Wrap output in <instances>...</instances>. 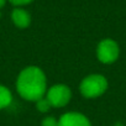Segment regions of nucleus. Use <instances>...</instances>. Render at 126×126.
<instances>
[{
	"instance_id": "obj_9",
	"label": "nucleus",
	"mask_w": 126,
	"mask_h": 126,
	"mask_svg": "<svg viewBox=\"0 0 126 126\" xmlns=\"http://www.w3.org/2000/svg\"><path fill=\"white\" fill-rule=\"evenodd\" d=\"M42 126H58V120L54 116H47L42 120Z\"/></svg>"
},
{
	"instance_id": "obj_11",
	"label": "nucleus",
	"mask_w": 126,
	"mask_h": 126,
	"mask_svg": "<svg viewBox=\"0 0 126 126\" xmlns=\"http://www.w3.org/2000/svg\"><path fill=\"white\" fill-rule=\"evenodd\" d=\"M5 3H6V0H0V9L5 5Z\"/></svg>"
},
{
	"instance_id": "obj_7",
	"label": "nucleus",
	"mask_w": 126,
	"mask_h": 126,
	"mask_svg": "<svg viewBox=\"0 0 126 126\" xmlns=\"http://www.w3.org/2000/svg\"><path fill=\"white\" fill-rule=\"evenodd\" d=\"M13 101V94L11 92L5 87L0 84V110L8 108Z\"/></svg>"
},
{
	"instance_id": "obj_5",
	"label": "nucleus",
	"mask_w": 126,
	"mask_h": 126,
	"mask_svg": "<svg viewBox=\"0 0 126 126\" xmlns=\"http://www.w3.org/2000/svg\"><path fill=\"white\" fill-rule=\"evenodd\" d=\"M58 126H92V124L85 115L76 111H69L59 117Z\"/></svg>"
},
{
	"instance_id": "obj_10",
	"label": "nucleus",
	"mask_w": 126,
	"mask_h": 126,
	"mask_svg": "<svg viewBox=\"0 0 126 126\" xmlns=\"http://www.w3.org/2000/svg\"><path fill=\"white\" fill-rule=\"evenodd\" d=\"M9 1L15 6H24V5L30 4L31 1H33V0H9Z\"/></svg>"
},
{
	"instance_id": "obj_6",
	"label": "nucleus",
	"mask_w": 126,
	"mask_h": 126,
	"mask_svg": "<svg viewBox=\"0 0 126 126\" xmlns=\"http://www.w3.org/2000/svg\"><path fill=\"white\" fill-rule=\"evenodd\" d=\"M11 20L14 22V25L19 29H26L30 26L31 24V16L30 14L24 10V9H20V8H16L13 10L11 13Z\"/></svg>"
},
{
	"instance_id": "obj_4",
	"label": "nucleus",
	"mask_w": 126,
	"mask_h": 126,
	"mask_svg": "<svg viewBox=\"0 0 126 126\" xmlns=\"http://www.w3.org/2000/svg\"><path fill=\"white\" fill-rule=\"evenodd\" d=\"M119 53H120L119 45L111 38H105L100 41L96 48L98 59L101 63H105V64L114 63L119 58Z\"/></svg>"
},
{
	"instance_id": "obj_3",
	"label": "nucleus",
	"mask_w": 126,
	"mask_h": 126,
	"mask_svg": "<svg viewBox=\"0 0 126 126\" xmlns=\"http://www.w3.org/2000/svg\"><path fill=\"white\" fill-rule=\"evenodd\" d=\"M46 98L49 101L51 106L62 108V106H66L69 103V100L72 98V92H71L69 87H67L64 84H56L47 90Z\"/></svg>"
},
{
	"instance_id": "obj_2",
	"label": "nucleus",
	"mask_w": 126,
	"mask_h": 126,
	"mask_svg": "<svg viewBox=\"0 0 126 126\" xmlns=\"http://www.w3.org/2000/svg\"><path fill=\"white\" fill-rule=\"evenodd\" d=\"M79 89L84 98H98L106 92L108 80L101 74H90L82 80Z\"/></svg>"
},
{
	"instance_id": "obj_8",
	"label": "nucleus",
	"mask_w": 126,
	"mask_h": 126,
	"mask_svg": "<svg viewBox=\"0 0 126 126\" xmlns=\"http://www.w3.org/2000/svg\"><path fill=\"white\" fill-rule=\"evenodd\" d=\"M36 108H37V110L41 111V112H47V111L51 109V104H49V101L47 100V98L43 96L42 99H40V100L36 101Z\"/></svg>"
},
{
	"instance_id": "obj_1",
	"label": "nucleus",
	"mask_w": 126,
	"mask_h": 126,
	"mask_svg": "<svg viewBox=\"0 0 126 126\" xmlns=\"http://www.w3.org/2000/svg\"><path fill=\"white\" fill-rule=\"evenodd\" d=\"M16 89L21 98L37 101L47 93V78L43 71L36 66L24 68L16 80Z\"/></svg>"
}]
</instances>
